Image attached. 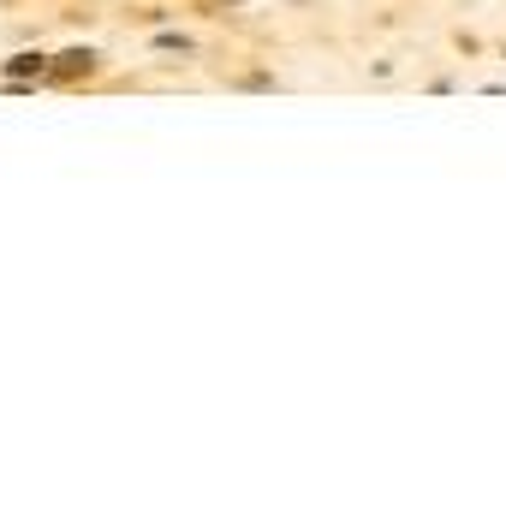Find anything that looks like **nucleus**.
Masks as SVG:
<instances>
[{"label": "nucleus", "mask_w": 506, "mask_h": 512, "mask_svg": "<svg viewBox=\"0 0 506 512\" xmlns=\"http://www.w3.org/2000/svg\"><path fill=\"white\" fill-rule=\"evenodd\" d=\"M48 72H54V60L36 54V48H24V54L6 60V78H12V84H24V78H48Z\"/></svg>", "instance_id": "1"}, {"label": "nucleus", "mask_w": 506, "mask_h": 512, "mask_svg": "<svg viewBox=\"0 0 506 512\" xmlns=\"http://www.w3.org/2000/svg\"><path fill=\"white\" fill-rule=\"evenodd\" d=\"M84 72H96V48H66L48 78H84Z\"/></svg>", "instance_id": "2"}, {"label": "nucleus", "mask_w": 506, "mask_h": 512, "mask_svg": "<svg viewBox=\"0 0 506 512\" xmlns=\"http://www.w3.org/2000/svg\"><path fill=\"white\" fill-rule=\"evenodd\" d=\"M155 48H161V54H191L197 42H191V36H179V30H161V36H155Z\"/></svg>", "instance_id": "3"}]
</instances>
